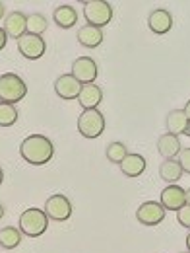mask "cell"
Returning a JSON list of instances; mask_svg holds the SVG:
<instances>
[{
  "label": "cell",
  "mask_w": 190,
  "mask_h": 253,
  "mask_svg": "<svg viewBox=\"0 0 190 253\" xmlns=\"http://www.w3.org/2000/svg\"><path fill=\"white\" fill-rule=\"evenodd\" d=\"M53 154H55V146L45 134H30L20 144V156L32 166L49 164Z\"/></svg>",
  "instance_id": "1"
},
{
  "label": "cell",
  "mask_w": 190,
  "mask_h": 253,
  "mask_svg": "<svg viewBox=\"0 0 190 253\" xmlns=\"http://www.w3.org/2000/svg\"><path fill=\"white\" fill-rule=\"evenodd\" d=\"M18 228L22 232V236H28V238H39L47 232L49 228V216L45 214V211L41 209H26L22 214H20V220H18Z\"/></svg>",
  "instance_id": "2"
},
{
  "label": "cell",
  "mask_w": 190,
  "mask_h": 253,
  "mask_svg": "<svg viewBox=\"0 0 190 253\" xmlns=\"http://www.w3.org/2000/svg\"><path fill=\"white\" fill-rule=\"evenodd\" d=\"M26 94H28V86L22 76L14 72H6L0 76V101L2 103L16 105L18 101L26 97Z\"/></svg>",
  "instance_id": "3"
},
{
  "label": "cell",
  "mask_w": 190,
  "mask_h": 253,
  "mask_svg": "<svg viewBox=\"0 0 190 253\" xmlns=\"http://www.w3.org/2000/svg\"><path fill=\"white\" fill-rule=\"evenodd\" d=\"M105 130V115L99 109H84L78 117V132L84 138H99Z\"/></svg>",
  "instance_id": "4"
},
{
  "label": "cell",
  "mask_w": 190,
  "mask_h": 253,
  "mask_svg": "<svg viewBox=\"0 0 190 253\" xmlns=\"http://www.w3.org/2000/svg\"><path fill=\"white\" fill-rule=\"evenodd\" d=\"M84 18H86L88 26L101 30L103 26L111 24V20H113V6L105 0H88L84 4Z\"/></svg>",
  "instance_id": "5"
},
{
  "label": "cell",
  "mask_w": 190,
  "mask_h": 253,
  "mask_svg": "<svg viewBox=\"0 0 190 253\" xmlns=\"http://www.w3.org/2000/svg\"><path fill=\"white\" fill-rule=\"evenodd\" d=\"M16 43H18L20 55L24 59H28V61H39L47 53V43H45L43 35H35V33L26 32Z\"/></svg>",
  "instance_id": "6"
},
{
  "label": "cell",
  "mask_w": 190,
  "mask_h": 253,
  "mask_svg": "<svg viewBox=\"0 0 190 253\" xmlns=\"http://www.w3.org/2000/svg\"><path fill=\"white\" fill-rule=\"evenodd\" d=\"M45 214L55 222H64L72 216V203L70 199L63 195V193H57V195H51L45 203Z\"/></svg>",
  "instance_id": "7"
},
{
  "label": "cell",
  "mask_w": 190,
  "mask_h": 253,
  "mask_svg": "<svg viewBox=\"0 0 190 253\" xmlns=\"http://www.w3.org/2000/svg\"><path fill=\"white\" fill-rule=\"evenodd\" d=\"M167 211L161 207V203L158 201H146L138 207L136 211V220L140 222L142 226H158L165 220Z\"/></svg>",
  "instance_id": "8"
},
{
  "label": "cell",
  "mask_w": 190,
  "mask_h": 253,
  "mask_svg": "<svg viewBox=\"0 0 190 253\" xmlns=\"http://www.w3.org/2000/svg\"><path fill=\"white\" fill-rule=\"evenodd\" d=\"M78 82H82L84 86L86 84H95V78L99 74V68L97 63L90 57H80L72 63V72H70Z\"/></svg>",
  "instance_id": "9"
},
{
  "label": "cell",
  "mask_w": 190,
  "mask_h": 253,
  "mask_svg": "<svg viewBox=\"0 0 190 253\" xmlns=\"http://www.w3.org/2000/svg\"><path fill=\"white\" fill-rule=\"evenodd\" d=\"M82 82H78L70 72L68 74H61L57 80H55V94L59 95L61 99H78V95L82 92Z\"/></svg>",
  "instance_id": "10"
},
{
  "label": "cell",
  "mask_w": 190,
  "mask_h": 253,
  "mask_svg": "<svg viewBox=\"0 0 190 253\" xmlns=\"http://www.w3.org/2000/svg\"><path fill=\"white\" fill-rule=\"evenodd\" d=\"M161 207L165 211H181L185 205H187V195L185 189L179 187V185H167L165 189L161 191V199H159Z\"/></svg>",
  "instance_id": "11"
},
{
  "label": "cell",
  "mask_w": 190,
  "mask_h": 253,
  "mask_svg": "<svg viewBox=\"0 0 190 253\" xmlns=\"http://www.w3.org/2000/svg\"><path fill=\"white\" fill-rule=\"evenodd\" d=\"M148 26H150V30L156 33V35H165V33L171 32V28H173V16H171L169 10L158 8V10L150 12Z\"/></svg>",
  "instance_id": "12"
},
{
  "label": "cell",
  "mask_w": 190,
  "mask_h": 253,
  "mask_svg": "<svg viewBox=\"0 0 190 253\" xmlns=\"http://www.w3.org/2000/svg\"><path fill=\"white\" fill-rule=\"evenodd\" d=\"M181 150H183V146H181L179 136L165 132L158 138V152L165 160H175L181 154Z\"/></svg>",
  "instance_id": "13"
},
{
  "label": "cell",
  "mask_w": 190,
  "mask_h": 253,
  "mask_svg": "<svg viewBox=\"0 0 190 253\" xmlns=\"http://www.w3.org/2000/svg\"><path fill=\"white\" fill-rule=\"evenodd\" d=\"M146 158L142 156V154H136V152H132V154H128L127 158L121 162V171H123V175H127L130 179H136V177H140L144 171H146Z\"/></svg>",
  "instance_id": "14"
},
{
  "label": "cell",
  "mask_w": 190,
  "mask_h": 253,
  "mask_svg": "<svg viewBox=\"0 0 190 253\" xmlns=\"http://www.w3.org/2000/svg\"><path fill=\"white\" fill-rule=\"evenodd\" d=\"M4 30L8 33V37H14L16 41L28 32V16L24 12H12L8 18H6V24H4Z\"/></svg>",
  "instance_id": "15"
},
{
  "label": "cell",
  "mask_w": 190,
  "mask_h": 253,
  "mask_svg": "<svg viewBox=\"0 0 190 253\" xmlns=\"http://www.w3.org/2000/svg\"><path fill=\"white\" fill-rule=\"evenodd\" d=\"M78 101L84 109H97L99 103L103 101V90L95 84H86L82 86V92L78 95Z\"/></svg>",
  "instance_id": "16"
},
{
  "label": "cell",
  "mask_w": 190,
  "mask_h": 253,
  "mask_svg": "<svg viewBox=\"0 0 190 253\" xmlns=\"http://www.w3.org/2000/svg\"><path fill=\"white\" fill-rule=\"evenodd\" d=\"M53 22H55L59 28H63V30H70V28H74V24L78 22V12H76V8H72L70 4H61V6L55 8V12H53Z\"/></svg>",
  "instance_id": "17"
},
{
  "label": "cell",
  "mask_w": 190,
  "mask_h": 253,
  "mask_svg": "<svg viewBox=\"0 0 190 253\" xmlns=\"http://www.w3.org/2000/svg\"><path fill=\"white\" fill-rule=\"evenodd\" d=\"M165 125H167V132L169 134H185L187 126H189V117L185 115L183 109H173L167 113V119H165Z\"/></svg>",
  "instance_id": "18"
},
{
  "label": "cell",
  "mask_w": 190,
  "mask_h": 253,
  "mask_svg": "<svg viewBox=\"0 0 190 253\" xmlns=\"http://www.w3.org/2000/svg\"><path fill=\"white\" fill-rule=\"evenodd\" d=\"M78 41L86 49H95V47H99L103 43V32L99 28H94V26H88L86 24L78 32Z\"/></svg>",
  "instance_id": "19"
},
{
  "label": "cell",
  "mask_w": 190,
  "mask_h": 253,
  "mask_svg": "<svg viewBox=\"0 0 190 253\" xmlns=\"http://www.w3.org/2000/svg\"><path fill=\"white\" fill-rule=\"evenodd\" d=\"M159 175L165 183L169 185H177V181H181L183 177V168L177 160H165L161 166H159Z\"/></svg>",
  "instance_id": "20"
},
{
  "label": "cell",
  "mask_w": 190,
  "mask_h": 253,
  "mask_svg": "<svg viewBox=\"0 0 190 253\" xmlns=\"http://www.w3.org/2000/svg\"><path fill=\"white\" fill-rule=\"evenodd\" d=\"M22 244V232L16 226H6L0 230V248L4 250H14Z\"/></svg>",
  "instance_id": "21"
},
{
  "label": "cell",
  "mask_w": 190,
  "mask_h": 253,
  "mask_svg": "<svg viewBox=\"0 0 190 253\" xmlns=\"http://www.w3.org/2000/svg\"><path fill=\"white\" fill-rule=\"evenodd\" d=\"M105 154H107V160H109V162L121 166V162L128 156V148H127V144H123V142H109Z\"/></svg>",
  "instance_id": "22"
},
{
  "label": "cell",
  "mask_w": 190,
  "mask_h": 253,
  "mask_svg": "<svg viewBox=\"0 0 190 253\" xmlns=\"http://www.w3.org/2000/svg\"><path fill=\"white\" fill-rule=\"evenodd\" d=\"M18 117H20V113H18L16 105L0 101V126H12L18 121Z\"/></svg>",
  "instance_id": "23"
},
{
  "label": "cell",
  "mask_w": 190,
  "mask_h": 253,
  "mask_svg": "<svg viewBox=\"0 0 190 253\" xmlns=\"http://www.w3.org/2000/svg\"><path fill=\"white\" fill-rule=\"evenodd\" d=\"M49 28V22H47V18L43 16V14H30L28 16V32L30 33H35V35H41V33L45 32Z\"/></svg>",
  "instance_id": "24"
},
{
  "label": "cell",
  "mask_w": 190,
  "mask_h": 253,
  "mask_svg": "<svg viewBox=\"0 0 190 253\" xmlns=\"http://www.w3.org/2000/svg\"><path fill=\"white\" fill-rule=\"evenodd\" d=\"M177 220H179V224H181L183 228L190 230V205H185V207L177 212Z\"/></svg>",
  "instance_id": "25"
},
{
  "label": "cell",
  "mask_w": 190,
  "mask_h": 253,
  "mask_svg": "<svg viewBox=\"0 0 190 253\" xmlns=\"http://www.w3.org/2000/svg\"><path fill=\"white\" fill-rule=\"evenodd\" d=\"M183 168V173H189L190 175V148H183L181 154H179V160H177Z\"/></svg>",
  "instance_id": "26"
},
{
  "label": "cell",
  "mask_w": 190,
  "mask_h": 253,
  "mask_svg": "<svg viewBox=\"0 0 190 253\" xmlns=\"http://www.w3.org/2000/svg\"><path fill=\"white\" fill-rule=\"evenodd\" d=\"M6 43H8V33L4 28H0V51L6 47Z\"/></svg>",
  "instance_id": "27"
},
{
  "label": "cell",
  "mask_w": 190,
  "mask_h": 253,
  "mask_svg": "<svg viewBox=\"0 0 190 253\" xmlns=\"http://www.w3.org/2000/svg\"><path fill=\"white\" fill-rule=\"evenodd\" d=\"M183 111H185V115L189 117V121H190V99L187 101V105H185V109H183Z\"/></svg>",
  "instance_id": "28"
},
{
  "label": "cell",
  "mask_w": 190,
  "mask_h": 253,
  "mask_svg": "<svg viewBox=\"0 0 190 253\" xmlns=\"http://www.w3.org/2000/svg\"><path fill=\"white\" fill-rule=\"evenodd\" d=\"M4 14H6V6H4V2H0V20H2Z\"/></svg>",
  "instance_id": "29"
},
{
  "label": "cell",
  "mask_w": 190,
  "mask_h": 253,
  "mask_svg": "<svg viewBox=\"0 0 190 253\" xmlns=\"http://www.w3.org/2000/svg\"><path fill=\"white\" fill-rule=\"evenodd\" d=\"M185 195H187V205H190V187L185 189Z\"/></svg>",
  "instance_id": "30"
},
{
  "label": "cell",
  "mask_w": 190,
  "mask_h": 253,
  "mask_svg": "<svg viewBox=\"0 0 190 253\" xmlns=\"http://www.w3.org/2000/svg\"><path fill=\"white\" fill-rule=\"evenodd\" d=\"M185 244H187V252L190 253V232H189V236H187V242H185Z\"/></svg>",
  "instance_id": "31"
},
{
  "label": "cell",
  "mask_w": 190,
  "mask_h": 253,
  "mask_svg": "<svg viewBox=\"0 0 190 253\" xmlns=\"http://www.w3.org/2000/svg\"><path fill=\"white\" fill-rule=\"evenodd\" d=\"M4 214H6V211H4V205L0 203V220H2V216H4Z\"/></svg>",
  "instance_id": "32"
},
{
  "label": "cell",
  "mask_w": 190,
  "mask_h": 253,
  "mask_svg": "<svg viewBox=\"0 0 190 253\" xmlns=\"http://www.w3.org/2000/svg\"><path fill=\"white\" fill-rule=\"evenodd\" d=\"M2 181H4V171H2V168H0V185H2Z\"/></svg>",
  "instance_id": "33"
},
{
  "label": "cell",
  "mask_w": 190,
  "mask_h": 253,
  "mask_svg": "<svg viewBox=\"0 0 190 253\" xmlns=\"http://www.w3.org/2000/svg\"><path fill=\"white\" fill-rule=\"evenodd\" d=\"M185 136H190V121H189V126H187V130H185Z\"/></svg>",
  "instance_id": "34"
},
{
  "label": "cell",
  "mask_w": 190,
  "mask_h": 253,
  "mask_svg": "<svg viewBox=\"0 0 190 253\" xmlns=\"http://www.w3.org/2000/svg\"><path fill=\"white\" fill-rule=\"evenodd\" d=\"M183 253H189V252H183Z\"/></svg>",
  "instance_id": "35"
}]
</instances>
